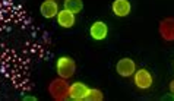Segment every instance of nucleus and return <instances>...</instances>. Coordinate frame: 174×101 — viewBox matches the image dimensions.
I'll list each match as a JSON object with an SVG mask.
<instances>
[{
	"instance_id": "f257e3e1",
	"label": "nucleus",
	"mask_w": 174,
	"mask_h": 101,
	"mask_svg": "<svg viewBox=\"0 0 174 101\" xmlns=\"http://www.w3.org/2000/svg\"><path fill=\"white\" fill-rule=\"evenodd\" d=\"M69 82L64 78H56L50 82L48 85V94L51 95L53 100L56 101H66L69 98Z\"/></svg>"
},
{
	"instance_id": "f03ea898",
	"label": "nucleus",
	"mask_w": 174,
	"mask_h": 101,
	"mask_svg": "<svg viewBox=\"0 0 174 101\" xmlns=\"http://www.w3.org/2000/svg\"><path fill=\"white\" fill-rule=\"evenodd\" d=\"M75 70H76V63L72 57L69 56H61L57 59L56 62V72L60 78H64V79H69L75 75Z\"/></svg>"
},
{
	"instance_id": "7ed1b4c3",
	"label": "nucleus",
	"mask_w": 174,
	"mask_h": 101,
	"mask_svg": "<svg viewBox=\"0 0 174 101\" xmlns=\"http://www.w3.org/2000/svg\"><path fill=\"white\" fill-rule=\"evenodd\" d=\"M133 82L136 85V88L139 89H149L154 84V78H152V75L148 69H136L135 75H133Z\"/></svg>"
},
{
	"instance_id": "20e7f679",
	"label": "nucleus",
	"mask_w": 174,
	"mask_h": 101,
	"mask_svg": "<svg viewBox=\"0 0 174 101\" xmlns=\"http://www.w3.org/2000/svg\"><path fill=\"white\" fill-rule=\"evenodd\" d=\"M116 70L123 78L133 76L135 72H136V63H135L133 59H130V57H121L116 63Z\"/></svg>"
},
{
	"instance_id": "39448f33",
	"label": "nucleus",
	"mask_w": 174,
	"mask_h": 101,
	"mask_svg": "<svg viewBox=\"0 0 174 101\" xmlns=\"http://www.w3.org/2000/svg\"><path fill=\"white\" fill-rule=\"evenodd\" d=\"M158 32H160V35L164 41H168V43L174 41V18L173 16L164 18L160 22Z\"/></svg>"
},
{
	"instance_id": "423d86ee",
	"label": "nucleus",
	"mask_w": 174,
	"mask_h": 101,
	"mask_svg": "<svg viewBox=\"0 0 174 101\" xmlns=\"http://www.w3.org/2000/svg\"><path fill=\"white\" fill-rule=\"evenodd\" d=\"M89 89L91 88L83 82H73L69 88V98L73 101H85Z\"/></svg>"
},
{
	"instance_id": "0eeeda50",
	"label": "nucleus",
	"mask_w": 174,
	"mask_h": 101,
	"mask_svg": "<svg viewBox=\"0 0 174 101\" xmlns=\"http://www.w3.org/2000/svg\"><path fill=\"white\" fill-rule=\"evenodd\" d=\"M89 35L95 41H102L108 35V25L104 21H95L91 28H89Z\"/></svg>"
},
{
	"instance_id": "6e6552de",
	"label": "nucleus",
	"mask_w": 174,
	"mask_h": 101,
	"mask_svg": "<svg viewBox=\"0 0 174 101\" xmlns=\"http://www.w3.org/2000/svg\"><path fill=\"white\" fill-rule=\"evenodd\" d=\"M40 13L42 18L46 19H51V18H56L57 13H59V5L56 0H44L40 6Z\"/></svg>"
},
{
	"instance_id": "1a4fd4ad",
	"label": "nucleus",
	"mask_w": 174,
	"mask_h": 101,
	"mask_svg": "<svg viewBox=\"0 0 174 101\" xmlns=\"http://www.w3.org/2000/svg\"><path fill=\"white\" fill-rule=\"evenodd\" d=\"M111 12L117 18H126L132 12V5H130L129 0H114L111 3Z\"/></svg>"
},
{
	"instance_id": "9d476101",
	"label": "nucleus",
	"mask_w": 174,
	"mask_h": 101,
	"mask_svg": "<svg viewBox=\"0 0 174 101\" xmlns=\"http://www.w3.org/2000/svg\"><path fill=\"white\" fill-rule=\"evenodd\" d=\"M57 23L60 25L61 28H72L73 25L76 23V16L73 12H69L66 9H61L57 13Z\"/></svg>"
},
{
	"instance_id": "9b49d317",
	"label": "nucleus",
	"mask_w": 174,
	"mask_h": 101,
	"mask_svg": "<svg viewBox=\"0 0 174 101\" xmlns=\"http://www.w3.org/2000/svg\"><path fill=\"white\" fill-rule=\"evenodd\" d=\"M63 9H66L69 12H73L75 15L81 13L82 9H83V2L82 0H64L63 2Z\"/></svg>"
},
{
	"instance_id": "f8f14e48",
	"label": "nucleus",
	"mask_w": 174,
	"mask_h": 101,
	"mask_svg": "<svg viewBox=\"0 0 174 101\" xmlns=\"http://www.w3.org/2000/svg\"><path fill=\"white\" fill-rule=\"evenodd\" d=\"M102 98H104V94H102L101 89H98V88H91L89 92H88V95H86V100H85V101H102Z\"/></svg>"
},
{
	"instance_id": "ddd939ff",
	"label": "nucleus",
	"mask_w": 174,
	"mask_h": 101,
	"mask_svg": "<svg viewBox=\"0 0 174 101\" xmlns=\"http://www.w3.org/2000/svg\"><path fill=\"white\" fill-rule=\"evenodd\" d=\"M168 89H170V92H171V94H174V79L170 82V85H168Z\"/></svg>"
}]
</instances>
